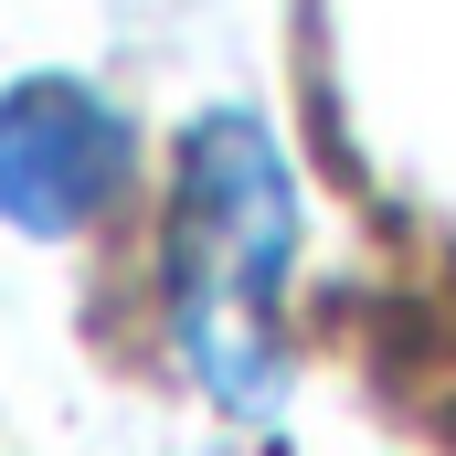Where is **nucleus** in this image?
Returning a JSON list of instances; mask_svg holds the SVG:
<instances>
[{
    "instance_id": "obj_1",
    "label": "nucleus",
    "mask_w": 456,
    "mask_h": 456,
    "mask_svg": "<svg viewBox=\"0 0 456 456\" xmlns=\"http://www.w3.org/2000/svg\"><path fill=\"white\" fill-rule=\"evenodd\" d=\"M287 276H297V170L265 117L213 107L170 170L159 319L191 393L233 425H265L287 393Z\"/></svg>"
},
{
    "instance_id": "obj_2",
    "label": "nucleus",
    "mask_w": 456,
    "mask_h": 456,
    "mask_svg": "<svg viewBox=\"0 0 456 456\" xmlns=\"http://www.w3.org/2000/svg\"><path fill=\"white\" fill-rule=\"evenodd\" d=\"M138 127L86 75H21L0 96V224L32 244H64L127 191Z\"/></svg>"
},
{
    "instance_id": "obj_3",
    "label": "nucleus",
    "mask_w": 456,
    "mask_h": 456,
    "mask_svg": "<svg viewBox=\"0 0 456 456\" xmlns=\"http://www.w3.org/2000/svg\"><path fill=\"white\" fill-rule=\"evenodd\" d=\"M224 456H255V446H224Z\"/></svg>"
}]
</instances>
